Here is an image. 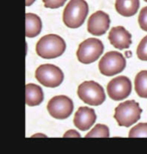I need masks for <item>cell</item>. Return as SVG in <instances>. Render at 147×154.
<instances>
[{"label": "cell", "mask_w": 147, "mask_h": 154, "mask_svg": "<svg viewBox=\"0 0 147 154\" xmlns=\"http://www.w3.org/2000/svg\"><path fill=\"white\" fill-rule=\"evenodd\" d=\"M104 51V45L100 39L88 38L81 43L77 51L78 60L84 65H89L99 59Z\"/></svg>", "instance_id": "obj_5"}, {"label": "cell", "mask_w": 147, "mask_h": 154, "mask_svg": "<svg viewBox=\"0 0 147 154\" xmlns=\"http://www.w3.org/2000/svg\"><path fill=\"white\" fill-rule=\"evenodd\" d=\"M85 137L86 138H97V137L108 138L110 137V131H109V128L106 125L97 124Z\"/></svg>", "instance_id": "obj_17"}, {"label": "cell", "mask_w": 147, "mask_h": 154, "mask_svg": "<svg viewBox=\"0 0 147 154\" xmlns=\"http://www.w3.org/2000/svg\"><path fill=\"white\" fill-rule=\"evenodd\" d=\"M41 19L34 13H26L25 15V36L35 37L41 32Z\"/></svg>", "instance_id": "obj_15"}, {"label": "cell", "mask_w": 147, "mask_h": 154, "mask_svg": "<svg viewBox=\"0 0 147 154\" xmlns=\"http://www.w3.org/2000/svg\"><path fill=\"white\" fill-rule=\"evenodd\" d=\"M97 115L93 109L89 107H81L75 114L74 125L81 131H87L95 124Z\"/></svg>", "instance_id": "obj_11"}, {"label": "cell", "mask_w": 147, "mask_h": 154, "mask_svg": "<svg viewBox=\"0 0 147 154\" xmlns=\"http://www.w3.org/2000/svg\"><path fill=\"white\" fill-rule=\"evenodd\" d=\"M70 137H75V138H80L81 135L80 133L76 131V130H69L64 134V138H70Z\"/></svg>", "instance_id": "obj_22"}, {"label": "cell", "mask_w": 147, "mask_h": 154, "mask_svg": "<svg viewBox=\"0 0 147 154\" xmlns=\"http://www.w3.org/2000/svg\"><path fill=\"white\" fill-rule=\"evenodd\" d=\"M44 101V91L39 86L27 84L25 86V102L30 107L38 106Z\"/></svg>", "instance_id": "obj_13"}, {"label": "cell", "mask_w": 147, "mask_h": 154, "mask_svg": "<svg viewBox=\"0 0 147 154\" xmlns=\"http://www.w3.org/2000/svg\"><path fill=\"white\" fill-rule=\"evenodd\" d=\"M136 54H137L138 59L140 60L147 62V35L141 39V42H139V45L137 46Z\"/></svg>", "instance_id": "obj_19"}, {"label": "cell", "mask_w": 147, "mask_h": 154, "mask_svg": "<svg viewBox=\"0 0 147 154\" xmlns=\"http://www.w3.org/2000/svg\"><path fill=\"white\" fill-rule=\"evenodd\" d=\"M135 91L140 98L147 99V71H141L136 75Z\"/></svg>", "instance_id": "obj_16"}, {"label": "cell", "mask_w": 147, "mask_h": 154, "mask_svg": "<svg viewBox=\"0 0 147 154\" xmlns=\"http://www.w3.org/2000/svg\"><path fill=\"white\" fill-rule=\"evenodd\" d=\"M138 23H139L141 29L147 31V6L142 8V10L140 11L139 17H138Z\"/></svg>", "instance_id": "obj_20"}, {"label": "cell", "mask_w": 147, "mask_h": 154, "mask_svg": "<svg viewBox=\"0 0 147 154\" xmlns=\"http://www.w3.org/2000/svg\"><path fill=\"white\" fill-rule=\"evenodd\" d=\"M89 6L85 0H71L63 12V21L69 28H79L85 22Z\"/></svg>", "instance_id": "obj_1"}, {"label": "cell", "mask_w": 147, "mask_h": 154, "mask_svg": "<svg viewBox=\"0 0 147 154\" xmlns=\"http://www.w3.org/2000/svg\"><path fill=\"white\" fill-rule=\"evenodd\" d=\"M78 96L85 104L100 106L106 100L105 91L102 86L94 81H86L78 88Z\"/></svg>", "instance_id": "obj_4"}, {"label": "cell", "mask_w": 147, "mask_h": 154, "mask_svg": "<svg viewBox=\"0 0 147 154\" xmlns=\"http://www.w3.org/2000/svg\"><path fill=\"white\" fill-rule=\"evenodd\" d=\"M131 33L123 26H115L109 32V42L114 48L118 49L129 48L132 43Z\"/></svg>", "instance_id": "obj_12"}, {"label": "cell", "mask_w": 147, "mask_h": 154, "mask_svg": "<svg viewBox=\"0 0 147 154\" xmlns=\"http://www.w3.org/2000/svg\"><path fill=\"white\" fill-rule=\"evenodd\" d=\"M141 113L142 109L140 108L137 102L134 100L125 101L115 108L114 119L117 121L119 126L130 127L137 123L141 117Z\"/></svg>", "instance_id": "obj_3"}, {"label": "cell", "mask_w": 147, "mask_h": 154, "mask_svg": "<svg viewBox=\"0 0 147 154\" xmlns=\"http://www.w3.org/2000/svg\"><path fill=\"white\" fill-rule=\"evenodd\" d=\"M144 1H146V2H147V0H144Z\"/></svg>", "instance_id": "obj_26"}, {"label": "cell", "mask_w": 147, "mask_h": 154, "mask_svg": "<svg viewBox=\"0 0 147 154\" xmlns=\"http://www.w3.org/2000/svg\"><path fill=\"white\" fill-rule=\"evenodd\" d=\"M66 42L57 34H47L36 43V54L42 59H56L62 56L66 51Z\"/></svg>", "instance_id": "obj_2"}, {"label": "cell", "mask_w": 147, "mask_h": 154, "mask_svg": "<svg viewBox=\"0 0 147 154\" xmlns=\"http://www.w3.org/2000/svg\"><path fill=\"white\" fill-rule=\"evenodd\" d=\"M66 1L67 0H42L44 7L51 8V9H56V8L64 6Z\"/></svg>", "instance_id": "obj_21"}, {"label": "cell", "mask_w": 147, "mask_h": 154, "mask_svg": "<svg viewBox=\"0 0 147 154\" xmlns=\"http://www.w3.org/2000/svg\"><path fill=\"white\" fill-rule=\"evenodd\" d=\"M129 138L147 137V123H139L134 126L129 132Z\"/></svg>", "instance_id": "obj_18"}, {"label": "cell", "mask_w": 147, "mask_h": 154, "mask_svg": "<svg viewBox=\"0 0 147 154\" xmlns=\"http://www.w3.org/2000/svg\"><path fill=\"white\" fill-rule=\"evenodd\" d=\"M139 0H116L115 2L116 11L124 17L135 15L139 9Z\"/></svg>", "instance_id": "obj_14"}, {"label": "cell", "mask_w": 147, "mask_h": 154, "mask_svg": "<svg viewBox=\"0 0 147 154\" xmlns=\"http://www.w3.org/2000/svg\"><path fill=\"white\" fill-rule=\"evenodd\" d=\"M35 137H47L44 134H34L32 136V138H35Z\"/></svg>", "instance_id": "obj_24"}, {"label": "cell", "mask_w": 147, "mask_h": 154, "mask_svg": "<svg viewBox=\"0 0 147 154\" xmlns=\"http://www.w3.org/2000/svg\"><path fill=\"white\" fill-rule=\"evenodd\" d=\"M132 84L127 77L120 75L111 80L107 85L108 96L114 101L124 100L131 94Z\"/></svg>", "instance_id": "obj_9"}, {"label": "cell", "mask_w": 147, "mask_h": 154, "mask_svg": "<svg viewBox=\"0 0 147 154\" xmlns=\"http://www.w3.org/2000/svg\"><path fill=\"white\" fill-rule=\"evenodd\" d=\"M64 72L54 65H41L35 71V79L42 86L47 88H57L64 81Z\"/></svg>", "instance_id": "obj_6"}, {"label": "cell", "mask_w": 147, "mask_h": 154, "mask_svg": "<svg viewBox=\"0 0 147 154\" xmlns=\"http://www.w3.org/2000/svg\"><path fill=\"white\" fill-rule=\"evenodd\" d=\"M126 68V60L122 54L118 51H109L101 59L99 71L102 75L112 77L123 72Z\"/></svg>", "instance_id": "obj_7"}, {"label": "cell", "mask_w": 147, "mask_h": 154, "mask_svg": "<svg viewBox=\"0 0 147 154\" xmlns=\"http://www.w3.org/2000/svg\"><path fill=\"white\" fill-rule=\"evenodd\" d=\"M34 1L35 0H25V5L26 6H30V5H32L34 3Z\"/></svg>", "instance_id": "obj_23"}, {"label": "cell", "mask_w": 147, "mask_h": 154, "mask_svg": "<svg viewBox=\"0 0 147 154\" xmlns=\"http://www.w3.org/2000/svg\"><path fill=\"white\" fill-rule=\"evenodd\" d=\"M126 56H127L128 57H131V53H126Z\"/></svg>", "instance_id": "obj_25"}, {"label": "cell", "mask_w": 147, "mask_h": 154, "mask_svg": "<svg viewBox=\"0 0 147 154\" xmlns=\"http://www.w3.org/2000/svg\"><path fill=\"white\" fill-rule=\"evenodd\" d=\"M109 26H110V17L104 11H97L89 17L88 31L93 35H103L109 29Z\"/></svg>", "instance_id": "obj_10"}, {"label": "cell", "mask_w": 147, "mask_h": 154, "mask_svg": "<svg viewBox=\"0 0 147 154\" xmlns=\"http://www.w3.org/2000/svg\"><path fill=\"white\" fill-rule=\"evenodd\" d=\"M47 109L51 117L57 120H65L70 117L73 113L74 103L72 99L67 96H56L48 101Z\"/></svg>", "instance_id": "obj_8"}]
</instances>
